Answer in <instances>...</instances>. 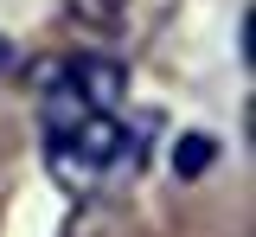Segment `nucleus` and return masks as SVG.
Returning a JSON list of instances; mask_svg holds the SVG:
<instances>
[{
	"label": "nucleus",
	"instance_id": "f257e3e1",
	"mask_svg": "<svg viewBox=\"0 0 256 237\" xmlns=\"http://www.w3.org/2000/svg\"><path fill=\"white\" fill-rule=\"evenodd\" d=\"M141 135H148V122L128 128L116 109L84 116V122L45 128V167L70 199H96V192H109V186L141 173Z\"/></svg>",
	"mask_w": 256,
	"mask_h": 237
},
{
	"label": "nucleus",
	"instance_id": "7ed1b4c3",
	"mask_svg": "<svg viewBox=\"0 0 256 237\" xmlns=\"http://www.w3.org/2000/svg\"><path fill=\"white\" fill-rule=\"evenodd\" d=\"M212 154H218V141H212V135H186L180 148H173V167H180V173H205V167H212Z\"/></svg>",
	"mask_w": 256,
	"mask_h": 237
},
{
	"label": "nucleus",
	"instance_id": "f03ea898",
	"mask_svg": "<svg viewBox=\"0 0 256 237\" xmlns=\"http://www.w3.org/2000/svg\"><path fill=\"white\" fill-rule=\"evenodd\" d=\"M128 96V64L102 58V52H77L64 58L45 90H38V128H64V122H84V116H109Z\"/></svg>",
	"mask_w": 256,
	"mask_h": 237
},
{
	"label": "nucleus",
	"instance_id": "39448f33",
	"mask_svg": "<svg viewBox=\"0 0 256 237\" xmlns=\"http://www.w3.org/2000/svg\"><path fill=\"white\" fill-rule=\"evenodd\" d=\"M6 64H13V58H6V38H0V70H6Z\"/></svg>",
	"mask_w": 256,
	"mask_h": 237
},
{
	"label": "nucleus",
	"instance_id": "20e7f679",
	"mask_svg": "<svg viewBox=\"0 0 256 237\" xmlns=\"http://www.w3.org/2000/svg\"><path fill=\"white\" fill-rule=\"evenodd\" d=\"M122 6H128V0H70V13H84V20H96V26H109Z\"/></svg>",
	"mask_w": 256,
	"mask_h": 237
}]
</instances>
